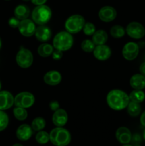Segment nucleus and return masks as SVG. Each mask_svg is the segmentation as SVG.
I'll list each match as a JSON object with an SVG mask.
<instances>
[{
	"instance_id": "46",
	"label": "nucleus",
	"mask_w": 145,
	"mask_h": 146,
	"mask_svg": "<svg viewBox=\"0 0 145 146\" xmlns=\"http://www.w3.org/2000/svg\"><path fill=\"white\" fill-rule=\"evenodd\" d=\"M6 1H9V0H6Z\"/></svg>"
},
{
	"instance_id": "36",
	"label": "nucleus",
	"mask_w": 145,
	"mask_h": 146,
	"mask_svg": "<svg viewBox=\"0 0 145 146\" xmlns=\"http://www.w3.org/2000/svg\"><path fill=\"white\" fill-rule=\"evenodd\" d=\"M132 141L133 143H135V145H139V143L141 141L140 137L139 136V135H134V136H132V141Z\"/></svg>"
},
{
	"instance_id": "44",
	"label": "nucleus",
	"mask_w": 145,
	"mask_h": 146,
	"mask_svg": "<svg viewBox=\"0 0 145 146\" xmlns=\"http://www.w3.org/2000/svg\"><path fill=\"white\" fill-rule=\"evenodd\" d=\"M23 1H31V0H23Z\"/></svg>"
},
{
	"instance_id": "24",
	"label": "nucleus",
	"mask_w": 145,
	"mask_h": 146,
	"mask_svg": "<svg viewBox=\"0 0 145 146\" xmlns=\"http://www.w3.org/2000/svg\"><path fill=\"white\" fill-rule=\"evenodd\" d=\"M46 125V121L43 117H36L31 122V128L34 131H42Z\"/></svg>"
},
{
	"instance_id": "11",
	"label": "nucleus",
	"mask_w": 145,
	"mask_h": 146,
	"mask_svg": "<svg viewBox=\"0 0 145 146\" xmlns=\"http://www.w3.org/2000/svg\"><path fill=\"white\" fill-rule=\"evenodd\" d=\"M94 57L97 60L100 61H107L112 56V50L109 46L106 44H102V45L95 46V48L94 51H92Z\"/></svg>"
},
{
	"instance_id": "45",
	"label": "nucleus",
	"mask_w": 145,
	"mask_h": 146,
	"mask_svg": "<svg viewBox=\"0 0 145 146\" xmlns=\"http://www.w3.org/2000/svg\"><path fill=\"white\" fill-rule=\"evenodd\" d=\"M135 146H141V145H135Z\"/></svg>"
},
{
	"instance_id": "18",
	"label": "nucleus",
	"mask_w": 145,
	"mask_h": 146,
	"mask_svg": "<svg viewBox=\"0 0 145 146\" xmlns=\"http://www.w3.org/2000/svg\"><path fill=\"white\" fill-rule=\"evenodd\" d=\"M33 129L28 124H22L17 128L16 135L19 141H28L33 135Z\"/></svg>"
},
{
	"instance_id": "41",
	"label": "nucleus",
	"mask_w": 145,
	"mask_h": 146,
	"mask_svg": "<svg viewBox=\"0 0 145 146\" xmlns=\"http://www.w3.org/2000/svg\"><path fill=\"white\" fill-rule=\"evenodd\" d=\"M122 146H133L132 145H129V143L128 144H125V145H123Z\"/></svg>"
},
{
	"instance_id": "42",
	"label": "nucleus",
	"mask_w": 145,
	"mask_h": 146,
	"mask_svg": "<svg viewBox=\"0 0 145 146\" xmlns=\"http://www.w3.org/2000/svg\"><path fill=\"white\" fill-rule=\"evenodd\" d=\"M1 38H0V49H1Z\"/></svg>"
},
{
	"instance_id": "17",
	"label": "nucleus",
	"mask_w": 145,
	"mask_h": 146,
	"mask_svg": "<svg viewBox=\"0 0 145 146\" xmlns=\"http://www.w3.org/2000/svg\"><path fill=\"white\" fill-rule=\"evenodd\" d=\"M44 81L48 86H57L62 81V75L58 71H49L44 75Z\"/></svg>"
},
{
	"instance_id": "15",
	"label": "nucleus",
	"mask_w": 145,
	"mask_h": 146,
	"mask_svg": "<svg viewBox=\"0 0 145 146\" xmlns=\"http://www.w3.org/2000/svg\"><path fill=\"white\" fill-rule=\"evenodd\" d=\"M68 115L66 111L63 108H59L54 111L52 116V121L56 127H63L68 123Z\"/></svg>"
},
{
	"instance_id": "22",
	"label": "nucleus",
	"mask_w": 145,
	"mask_h": 146,
	"mask_svg": "<svg viewBox=\"0 0 145 146\" xmlns=\"http://www.w3.org/2000/svg\"><path fill=\"white\" fill-rule=\"evenodd\" d=\"M54 49L55 48H54L53 46L51 44H48V43H43L41 45L38 46V48H37V52L41 57L47 58L52 55Z\"/></svg>"
},
{
	"instance_id": "40",
	"label": "nucleus",
	"mask_w": 145,
	"mask_h": 146,
	"mask_svg": "<svg viewBox=\"0 0 145 146\" xmlns=\"http://www.w3.org/2000/svg\"><path fill=\"white\" fill-rule=\"evenodd\" d=\"M143 138H144V140L145 141V129H144V131H143Z\"/></svg>"
},
{
	"instance_id": "33",
	"label": "nucleus",
	"mask_w": 145,
	"mask_h": 146,
	"mask_svg": "<svg viewBox=\"0 0 145 146\" xmlns=\"http://www.w3.org/2000/svg\"><path fill=\"white\" fill-rule=\"evenodd\" d=\"M49 108L53 111H57V110L60 108V104L58 103V101H55V100L51 101L49 103Z\"/></svg>"
},
{
	"instance_id": "32",
	"label": "nucleus",
	"mask_w": 145,
	"mask_h": 146,
	"mask_svg": "<svg viewBox=\"0 0 145 146\" xmlns=\"http://www.w3.org/2000/svg\"><path fill=\"white\" fill-rule=\"evenodd\" d=\"M19 23H20V20L18 19L16 17H11L8 21L9 26L13 29L18 28V25H19Z\"/></svg>"
},
{
	"instance_id": "5",
	"label": "nucleus",
	"mask_w": 145,
	"mask_h": 146,
	"mask_svg": "<svg viewBox=\"0 0 145 146\" xmlns=\"http://www.w3.org/2000/svg\"><path fill=\"white\" fill-rule=\"evenodd\" d=\"M85 19L80 14H72L65 21V31L71 34H78L83 29L85 24Z\"/></svg>"
},
{
	"instance_id": "21",
	"label": "nucleus",
	"mask_w": 145,
	"mask_h": 146,
	"mask_svg": "<svg viewBox=\"0 0 145 146\" xmlns=\"http://www.w3.org/2000/svg\"><path fill=\"white\" fill-rule=\"evenodd\" d=\"M14 17L21 20L28 19L30 14V9L28 7L24 4H18L14 9Z\"/></svg>"
},
{
	"instance_id": "23",
	"label": "nucleus",
	"mask_w": 145,
	"mask_h": 146,
	"mask_svg": "<svg viewBox=\"0 0 145 146\" xmlns=\"http://www.w3.org/2000/svg\"><path fill=\"white\" fill-rule=\"evenodd\" d=\"M127 113L132 117H136L140 115L142 112V106L139 103L134 102L130 101L127 106Z\"/></svg>"
},
{
	"instance_id": "8",
	"label": "nucleus",
	"mask_w": 145,
	"mask_h": 146,
	"mask_svg": "<svg viewBox=\"0 0 145 146\" xmlns=\"http://www.w3.org/2000/svg\"><path fill=\"white\" fill-rule=\"evenodd\" d=\"M126 34L134 39H140L145 36V28L138 21H132L129 23L125 29Z\"/></svg>"
},
{
	"instance_id": "31",
	"label": "nucleus",
	"mask_w": 145,
	"mask_h": 146,
	"mask_svg": "<svg viewBox=\"0 0 145 146\" xmlns=\"http://www.w3.org/2000/svg\"><path fill=\"white\" fill-rule=\"evenodd\" d=\"M9 125V116L4 111H0V132L4 131Z\"/></svg>"
},
{
	"instance_id": "25",
	"label": "nucleus",
	"mask_w": 145,
	"mask_h": 146,
	"mask_svg": "<svg viewBox=\"0 0 145 146\" xmlns=\"http://www.w3.org/2000/svg\"><path fill=\"white\" fill-rule=\"evenodd\" d=\"M109 33L113 38H121L125 36V34H126V31H125V28L122 26L116 24V25H114L111 27Z\"/></svg>"
},
{
	"instance_id": "3",
	"label": "nucleus",
	"mask_w": 145,
	"mask_h": 146,
	"mask_svg": "<svg viewBox=\"0 0 145 146\" xmlns=\"http://www.w3.org/2000/svg\"><path fill=\"white\" fill-rule=\"evenodd\" d=\"M71 141V133L63 127H56L50 133V141L55 146H66Z\"/></svg>"
},
{
	"instance_id": "20",
	"label": "nucleus",
	"mask_w": 145,
	"mask_h": 146,
	"mask_svg": "<svg viewBox=\"0 0 145 146\" xmlns=\"http://www.w3.org/2000/svg\"><path fill=\"white\" fill-rule=\"evenodd\" d=\"M108 40V34L106 31L103 29H99L95 31L92 36V41L95 46L105 44Z\"/></svg>"
},
{
	"instance_id": "14",
	"label": "nucleus",
	"mask_w": 145,
	"mask_h": 146,
	"mask_svg": "<svg viewBox=\"0 0 145 146\" xmlns=\"http://www.w3.org/2000/svg\"><path fill=\"white\" fill-rule=\"evenodd\" d=\"M14 104V97L9 91H0V111L9 109Z\"/></svg>"
},
{
	"instance_id": "1",
	"label": "nucleus",
	"mask_w": 145,
	"mask_h": 146,
	"mask_svg": "<svg viewBox=\"0 0 145 146\" xmlns=\"http://www.w3.org/2000/svg\"><path fill=\"white\" fill-rule=\"evenodd\" d=\"M106 101L108 106L114 111H122L130 101L129 95L121 89H112L107 94Z\"/></svg>"
},
{
	"instance_id": "12",
	"label": "nucleus",
	"mask_w": 145,
	"mask_h": 146,
	"mask_svg": "<svg viewBox=\"0 0 145 146\" xmlns=\"http://www.w3.org/2000/svg\"><path fill=\"white\" fill-rule=\"evenodd\" d=\"M117 15L116 9L111 6H105L98 11V17L103 22H111L116 19Z\"/></svg>"
},
{
	"instance_id": "13",
	"label": "nucleus",
	"mask_w": 145,
	"mask_h": 146,
	"mask_svg": "<svg viewBox=\"0 0 145 146\" xmlns=\"http://www.w3.org/2000/svg\"><path fill=\"white\" fill-rule=\"evenodd\" d=\"M36 38L38 41L42 43H45L49 41L52 36V31L51 29L46 25H38L36 27L35 31Z\"/></svg>"
},
{
	"instance_id": "2",
	"label": "nucleus",
	"mask_w": 145,
	"mask_h": 146,
	"mask_svg": "<svg viewBox=\"0 0 145 146\" xmlns=\"http://www.w3.org/2000/svg\"><path fill=\"white\" fill-rule=\"evenodd\" d=\"M74 44L72 34L67 31H62L57 33L53 40V46L55 49L62 52L71 49Z\"/></svg>"
},
{
	"instance_id": "37",
	"label": "nucleus",
	"mask_w": 145,
	"mask_h": 146,
	"mask_svg": "<svg viewBox=\"0 0 145 146\" xmlns=\"http://www.w3.org/2000/svg\"><path fill=\"white\" fill-rule=\"evenodd\" d=\"M140 123L142 126L145 127V111L141 114V116H140Z\"/></svg>"
},
{
	"instance_id": "30",
	"label": "nucleus",
	"mask_w": 145,
	"mask_h": 146,
	"mask_svg": "<svg viewBox=\"0 0 145 146\" xmlns=\"http://www.w3.org/2000/svg\"><path fill=\"white\" fill-rule=\"evenodd\" d=\"M95 31H96V27L93 23L90 22V21L85 22L83 29H82V31L85 35L92 36L94 33L95 32Z\"/></svg>"
},
{
	"instance_id": "38",
	"label": "nucleus",
	"mask_w": 145,
	"mask_h": 146,
	"mask_svg": "<svg viewBox=\"0 0 145 146\" xmlns=\"http://www.w3.org/2000/svg\"><path fill=\"white\" fill-rule=\"evenodd\" d=\"M139 72L141 74L145 76V62H143L139 66Z\"/></svg>"
},
{
	"instance_id": "34",
	"label": "nucleus",
	"mask_w": 145,
	"mask_h": 146,
	"mask_svg": "<svg viewBox=\"0 0 145 146\" xmlns=\"http://www.w3.org/2000/svg\"><path fill=\"white\" fill-rule=\"evenodd\" d=\"M51 56H52L53 59L57 61V60H60L61 58H62L63 52L61 51H58V50H57V49H54L52 55Z\"/></svg>"
},
{
	"instance_id": "19",
	"label": "nucleus",
	"mask_w": 145,
	"mask_h": 146,
	"mask_svg": "<svg viewBox=\"0 0 145 146\" xmlns=\"http://www.w3.org/2000/svg\"><path fill=\"white\" fill-rule=\"evenodd\" d=\"M131 87L135 90H143L145 88V76L141 74H134L129 80Z\"/></svg>"
},
{
	"instance_id": "35",
	"label": "nucleus",
	"mask_w": 145,
	"mask_h": 146,
	"mask_svg": "<svg viewBox=\"0 0 145 146\" xmlns=\"http://www.w3.org/2000/svg\"><path fill=\"white\" fill-rule=\"evenodd\" d=\"M48 0H31V3L36 6H39L45 4L47 2Z\"/></svg>"
},
{
	"instance_id": "29",
	"label": "nucleus",
	"mask_w": 145,
	"mask_h": 146,
	"mask_svg": "<svg viewBox=\"0 0 145 146\" xmlns=\"http://www.w3.org/2000/svg\"><path fill=\"white\" fill-rule=\"evenodd\" d=\"M95 48V44L90 39H85L81 43V48L86 53H92Z\"/></svg>"
},
{
	"instance_id": "39",
	"label": "nucleus",
	"mask_w": 145,
	"mask_h": 146,
	"mask_svg": "<svg viewBox=\"0 0 145 146\" xmlns=\"http://www.w3.org/2000/svg\"><path fill=\"white\" fill-rule=\"evenodd\" d=\"M12 146H24V145H21V144L20 143H16V144H14Z\"/></svg>"
},
{
	"instance_id": "9",
	"label": "nucleus",
	"mask_w": 145,
	"mask_h": 146,
	"mask_svg": "<svg viewBox=\"0 0 145 146\" xmlns=\"http://www.w3.org/2000/svg\"><path fill=\"white\" fill-rule=\"evenodd\" d=\"M139 47L136 43L129 41L125 44L122 50V56L127 61H133L138 56Z\"/></svg>"
},
{
	"instance_id": "4",
	"label": "nucleus",
	"mask_w": 145,
	"mask_h": 146,
	"mask_svg": "<svg viewBox=\"0 0 145 146\" xmlns=\"http://www.w3.org/2000/svg\"><path fill=\"white\" fill-rule=\"evenodd\" d=\"M52 17V11L48 6H36L31 13V19L38 25H45Z\"/></svg>"
},
{
	"instance_id": "10",
	"label": "nucleus",
	"mask_w": 145,
	"mask_h": 146,
	"mask_svg": "<svg viewBox=\"0 0 145 146\" xmlns=\"http://www.w3.org/2000/svg\"><path fill=\"white\" fill-rule=\"evenodd\" d=\"M36 24L32 19H26L21 20L18 27V31L22 36L25 37H31L34 35L36 31Z\"/></svg>"
},
{
	"instance_id": "16",
	"label": "nucleus",
	"mask_w": 145,
	"mask_h": 146,
	"mask_svg": "<svg viewBox=\"0 0 145 146\" xmlns=\"http://www.w3.org/2000/svg\"><path fill=\"white\" fill-rule=\"evenodd\" d=\"M115 137L117 141L121 144H128L131 142L132 138V134L130 130L127 127H119L117 128L115 133Z\"/></svg>"
},
{
	"instance_id": "7",
	"label": "nucleus",
	"mask_w": 145,
	"mask_h": 146,
	"mask_svg": "<svg viewBox=\"0 0 145 146\" xmlns=\"http://www.w3.org/2000/svg\"><path fill=\"white\" fill-rule=\"evenodd\" d=\"M35 103V97L34 94L27 91L18 93L14 97V105L17 107L24 108H29Z\"/></svg>"
},
{
	"instance_id": "26",
	"label": "nucleus",
	"mask_w": 145,
	"mask_h": 146,
	"mask_svg": "<svg viewBox=\"0 0 145 146\" xmlns=\"http://www.w3.org/2000/svg\"><path fill=\"white\" fill-rule=\"evenodd\" d=\"M129 100L134 102L141 103L143 102L145 99V93L142 90H134L129 95Z\"/></svg>"
},
{
	"instance_id": "28",
	"label": "nucleus",
	"mask_w": 145,
	"mask_h": 146,
	"mask_svg": "<svg viewBox=\"0 0 145 146\" xmlns=\"http://www.w3.org/2000/svg\"><path fill=\"white\" fill-rule=\"evenodd\" d=\"M36 141L38 143L41 145L48 143L50 141V134L46 131H38L36 135Z\"/></svg>"
},
{
	"instance_id": "6",
	"label": "nucleus",
	"mask_w": 145,
	"mask_h": 146,
	"mask_svg": "<svg viewBox=\"0 0 145 146\" xmlns=\"http://www.w3.org/2000/svg\"><path fill=\"white\" fill-rule=\"evenodd\" d=\"M16 61L20 68H28L34 62V56L29 49L21 46L16 56Z\"/></svg>"
},
{
	"instance_id": "27",
	"label": "nucleus",
	"mask_w": 145,
	"mask_h": 146,
	"mask_svg": "<svg viewBox=\"0 0 145 146\" xmlns=\"http://www.w3.org/2000/svg\"><path fill=\"white\" fill-rule=\"evenodd\" d=\"M13 113L16 119L20 121H25L28 117V111H26V108H21V107L16 106L13 110Z\"/></svg>"
},
{
	"instance_id": "43",
	"label": "nucleus",
	"mask_w": 145,
	"mask_h": 146,
	"mask_svg": "<svg viewBox=\"0 0 145 146\" xmlns=\"http://www.w3.org/2000/svg\"><path fill=\"white\" fill-rule=\"evenodd\" d=\"M1 81H0V91H1Z\"/></svg>"
}]
</instances>
